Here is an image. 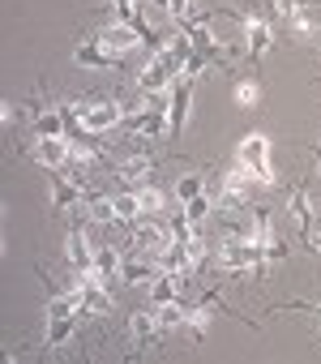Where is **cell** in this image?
Masks as SVG:
<instances>
[{"mask_svg": "<svg viewBox=\"0 0 321 364\" xmlns=\"http://www.w3.org/2000/svg\"><path fill=\"white\" fill-rule=\"evenodd\" d=\"M219 266H223V270H232V274H244V270H253L257 279L266 274L261 245H257V240H244V236H232V232L219 240Z\"/></svg>", "mask_w": 321, "mask_h": 364, "instance_id": "6da1fadb", "label": "cell"}, {"mask_svg": "<svg viewBox=\"0 0 321 364\" xmlns=\"http://www.w3.org/2000/svg\"><path fill=\"white\" fill-rule=\"evenodd\" d=\"M236 163L253 171L257 185H274V167H270V137L266 133H244L236 146Z\"/></svg>", "mask_w": 321, "mask_h": 364, "instance_id": "7a4b0ae2", "label": "cell"}, {"mask_svg": "<svg viewBox=\"0 0 321 364\" xmlns=\"http://www.w3.org/2000/svg\"><path fill=\"white\" fill-rule=\"evenodd\" d=\"M176 77H180L176 60H172L163 48H158V52H154V60L137 73V90H141V95H168V90L176 86Z\"/></svg>", "mask_w": 321, "mask_h": 364, "instance_id": "3957f363", "label": "cell"}, {"mask_svg": "<svg viewBox=\"0 0 321 364\" xmlns=\"http://www.w3.org/2000/svg\"><path fill=\"white\" fill-rule=\"evenodd\" d=\"M73 112L82 116V124L90 133H107V129L124 124V107L116 99H86V103H73Z\"/></svg>", "mask_w": 321, "mask_h": 364, "instance_id": "277c9868", "label": "cell"}, {"mask_svg": "<svg viewBox=\"0 0 321 364\" xmlns=\"http://www.w3.org/2000/svg\"><path fill=\"white\" fill-rule=\"evenodd\" d=\"M193 82H197V77H176V86H172V95H168V137H180V133H185L189 103H193Z\"/></svg>", "mask_w": 321, "mask_h": 364, "instance_id": "5b68a950", "label": "cell"}, {"mask_svg": "<svg viewBox=\"0 0 321 364\" xmlns=\"http://www.w3.org/2000/svg\"><path fill=\"white\" fill-rule=\"evenodd\" d=\"M158 270H163V266H158V257L154 253H133V257H124L120 262V279L124 283H133V287H141V283H154L158 279Z\"/></svg>", "mask_w": 321, "mask_h": 364, "instance_id": "8992f818", "label": "cell"}, {"mask_svg": "<svg viewBox=\"0 0 321 364\" xmlns=\"http://www.w3.org/2000/svg\"><path fill=\"white\" fill-rule=\"evenodd\" d=\"M168 240H172V228H163L154 215H146V219H137V223H133V245H137L141 253H158Z\"/></svg>", "mask_w": 321, "mask_h": 364, "instance_id": "52a82bcc", "label": "cell"}, {"mask_svg": "<svg viewBox=\"0 0 321 364\" xmlns=\"http://www.w3.org/2000/svg\"><path fill=\"white\" fill-rule=\"evenodd\" d=\"M94 43H99L103 52H111V56H124V52H133V48H137V43H146V39H141V31H133V26L116 22V26L99 31V35H94Z\"/></svg>", "mask_w": 321, "mask_h": 364, "instance_id": "ba28073f", "label": "cell"}, {"mask_svg": "<svg viewBox=\"0 0 321 364\" xmlns=\"http://www.w3.org/2000/svg\"><path fill=\"white\" fill-rule=\"evenodd\" d=\"M35 159H39L48 171H60V167L73 159V146H69V137H39V141H35Z\"/></svg>", "mask_w": 321, "mask_h": 364, "instance_id": "9c48e42d", "label": "cell"}, {"mask_svg": "<svg viewBox=\"0 0 321 364\" xmlns=\"http://www.w3.org/2000/svg\"><path fill=\"white\" fill-rule=\"evenodd\" d=\"M270 43H274L270 22H261V18H244V52H249V60H261Z\"/></svg>", "mask_w": 321, "mask_h": 364, "instance_id": "30bf717a", "label": "cell"}, {"mask_svg": "<svg viewBox=\"0 0 321 364\" xmlns=\"http://www.w3.org/2000/svg\"><path fill=\"white\" fill-rule=\"evenodd\" d=\"M65 257H69V266H73L77 274L94 270V245L86 240V232H69V236H65Z\"/></svg>", "mask_w": 321, "mask_h": 364, "instance_id": "8fae6325", "label": "cell"}, {"mask_svg": "<svg viewBox=\"0 0 321 364\" xmlns=\"http://www.w3.org/2000/svg\"><path fill=\"white\" fill-rule=\"evenodd\" d=\"M154 257H158V266H163V270H172V274H180V279H185V274L193 270V257H189L185 240H176V236H172V240H168L163 249H158Z\"/></svg>", "mask_w": 321, "mask_h": 364, "instance_id": "7c38bea8", "label": "cell"}, {"mask_svg": "<svg viewBox=\"0 0 321 364\" xmlns=\"http://www.w3.org/2000/svg\"><path fill=\"white\" fill-rule=\"evenodd\" d=\"M287 215H291V223L300 228V236L308 240V232H312V202H308V189H291Z\"/></svg>", "mask_w": 321, "mask_h": 364, "instance_id": "4fadbf2b", "label": "cell"}, {"mask_svg": "<svg viewBox=\"0 0 321 364\" xmlns=\"http://www.w3.org/2000/svg\"><path fill=\"white\" fill-rule=\"evenodd\" d=\"M116 176L124 180V185H133V189H141V185H146V180L154 176V163H150L146 154H133V159H124V163L116 167Z\"/></svg>", "mask_w": 321, "mask_h": 364, "instance_id": "5bb4252c", "label": "cell"}, {"mask_svg": "<svg viewBox=\"0 0 321 364\" xmlns=\"http://www.w3.org/2000/svg\"><path fill=\"white\" fill-rule=\"evenodd\" d=\"M176 291H180V274L158 270V279L150 283V304H172V300H176Z\"/></svg>", "mask_w": 321, "mask_h": 364, "instance_id": "9a60e30c", "label": "cell"}, {"mask_svg": "<svg viewBox=\"0 0 321 364\" xmlns=\"http://www.w3.org/2000/svg\"><path fill=\"white\" fill-rule=\"evenodd\" d=\"M69 206H82V189L69 185L65 176H52V210H69Z\"/></svg>", "mask_w": 321, "mask_h": 364, "instance_id": "2e32d148", "label": "cell"}, {"mask_svg": "<svg viewBox=\"0 0 321 364\" xmlns=\"http://www.w3.org/2000/svg\"><path fill=\"white\" fill-rule=\"evenodd\" d=\"M154 313H158V330H180V326L189 321V309H185L180 300H172V304H154Z\"/></svg>", "mask_w": 321, "mask_h": 364, "instance_id": "e0dca14e", "label": "cell"}, {"mask_svg": "<svg viewBox=\"0 0 321 364\" xmlns=\"http://www.w3.org/2000/svg\"><path fill=\"white\" fill-rule=\"evenodd\" d=\"M73 60H77V65H94V69H107V65H111L116 56H111V52H103V48H99V43L90 39V43H82V48L73 52Z\"/></svg>", "mask_w": 321, "mask_h": 364, "instance_id": "ac0fdd59", "label": "cell"}, {"mask_svg": "<svg viewBox=\"0 0 321 364\" xmlns=\"http://www.w3.org/2000/svg\"><path fill=\"white\" fill-rule=\"evenodd\" d=\"M111 202H116V223H137V219H146L137 193H120V198H111Z\"/></svg>", "mask_w": 321, "mask_h": 364, "instance_id": "d6986e66", "label": "cell"}, {"mask_svg": "<svg viewBox=\"0 0 321 364\" xmlns=\"http://www.w3.org/2000/svg\"><path fill=\"white\" fill-rule=\"evenodd\" d=\"M90 223H116V202L111 198H82Z\"/></svg>", "mask_w": 321, "mask_h": 364, "instance_id": "ffe728a7", "label": "cell"}, {"mask_svg": "<svg viewBox=\"0 0 321 364\" xmlns=\"http://www.w3.org/2000/svg\"><path fill=\"white\" fill-rule=\"evenodd\" d=\"M210 210H219L210 193H197L193 202H185V215H189V223H193V228H202V223L210 219Z\"/></svg>", "mask_w": 321, "mask_h": 364, "instance_id": "44dd1931", "label": "cell"}, {"mask_svg": "<svg viewBox=\"0 0 321 364\" xmlns=\"http://www.w3.org/2000/svg\"><path fill=\"white\" fill-rule=\"evenodd\" d=\"M35 133L39 137H65V112H39Z\"/></svg>", "mask_w": 321, "mask_h": 364, "instance_id": "7402d4cb", "label": "cell"}, {"mask_svg": "<svg viewBox=\"0 0 321 364\" xmlns=\"http://www.w3.org/2000/svg\"><path fill=\"white\" fill-rule=\"evenodd\" d=\"M73 338V317H48V347H65Z\"/></svg>", "mask_w": 321, "mask_h": 364, "instance_id": "603a6c76", "label": "cell"}, {"mask_svg": "<svg viewBox=\"0 0 321 364\" xmlns=\"http://www.w3.org/2000/svg\"><path fill=\"white\" fill-rule=\"evenodd\" d=\"M133 193H137V202H141V210H146V215H163V202H168V198L158 193L154 185H141V189H133Z\"/></svg>", "mask_w": 321, "mask_h": 364, "instance_id": "cb8c5ba5", "label": "cell"}, {"mask_svg": "<svg viewBox=\"0 0 321 364\" xmlns=\"http://www.w3.org/2000/svg\"><path fill=\"white\" fill-rule=\"evenodd\" d=\"M197 193H206V180L202 176H180L176 180V202H193Z\"/></svg>", "mask_w": 321, "mask_h": 364, "instance_id": "d4e9b609", "label": "cell"}, {"mask_svg": "<svg viewBox=\"0 0 321 364\" xmlns=\"http://www.w3.org/2000/svg\"><path fill=\"white\" fill-rule=\"evenodd\" d=\"M154 330H158V313H154V304L141 309V313H133V334H137V338H150Z\"/></svg>", "mask_w": 321, "mask_h": 364, "instance_id": "484cf974", "label": "cell"}, {"mask_svg": "<svg viewBox=\"0 0 321 364\" xmlns=\"http://www.w3.org/2000/svg\"><path fill=\"white\" fill-rule=\"evenodd\" d=\"M185 326H189V334H193V338H202V334L210 330V304H202V309H189V321H185Z\"/></svg>", "mask_w": 321, "mask_h": 364, "instance_id": "4316f807", "label": "cell"}, {"mask_svg": "<svg viewBox=\"0 0 321 364\" xmlns=\"http://www.w3.org/2000/svg\"><path fill=\"white\" fill-rule=\"evenodd\" d=\"M232 95H236V103H240V107H253V103L261 99L257 82H236V90H232Z\"/></svg>", "mask_w": 321, "mask_h": 364, "instance_id": "83f0119b", "label": "cell"}, {"mask_svg": "<svg viewBox=\"0 0 321 364\" xmlns=\"http://www.w3.org/2000/svg\"><path fill=\"white\" fill-rule=\"evenodd\" d=\"M274 9H278L283 18H295V14L304 9V0H274Z\"/></svg>", "mask_w": 321, "mask_h": 364, "instance_id": "f1b7e54d", "label": "cell"}, {"mask_svg": "<svg viewBox=\"0 0 321 364\" xmlns=\"http://www.w3.org/2000/svg\"><path fill=\"white\" fill-rule=\"evenodd\" d=\"M189 5H193V0H163V9H168L172 18H185V14H189Z\"/></svg>", "mask_w": 321, "mask_h": 364, "instance_id": "f546056e", "label": "cell"}, {"mask_svg": "<svg viewBox=\"0 0 321 364\" xmlns=\"http://www.w3.org/2000/svg\"><path fill=\"white\" fill-rule=\"evenodd\" d=\"M308 249H312V253H321V228H312V232H308Z\"/></svg>", "mask_w": 321, "mask_h": 364, "instance_id": "4dcf8cb0", "label": "cell"}, {"mask_svg": "<svg viewBox=\"0 0 321 364\" xmlns=\"http://www.w3.org/2000/svg\"><path fill=\"white\" fill-rule=\"evenodd\" d=\"M317 176H321V159H317Z\"/></svg>", "mask_w": 321, "mask_h": 364, "instance_id": "1f68e13d", "label": "cell"}, {"mask_svg": "<svg viewBox=\"0 0 321 364\" xmlns=\"http://www.w3.org/2000/svg\"><path fill=\"white\" fill-rule=\"evenodd\" d=\"M317 317H321V313H317Z\"/></svg>", "mask_w": 321, "mask_h": 364, "instance_id": "d6a6232c", "label": "cell"}]
</instances>
